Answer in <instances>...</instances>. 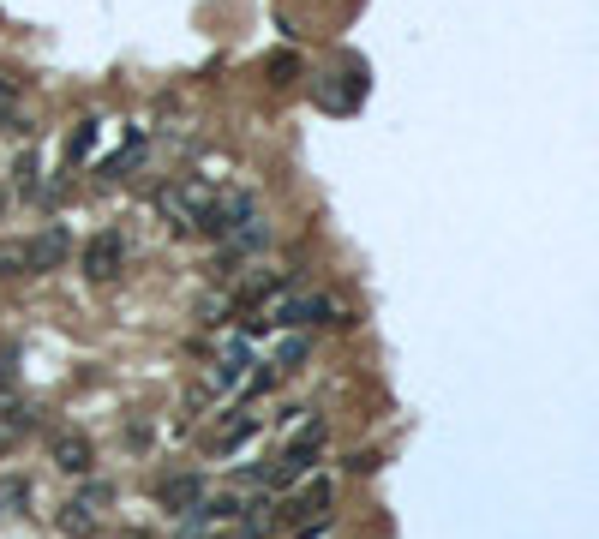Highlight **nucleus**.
Wrapping results in <instances>:
<instances>
[{
	"label": "nucleus",
	"mask_w": 599,
	"mask_h": 539,
	"mask_svg": "<svg viewBox=\"0 0 599 539\" xmlns=\"http://www.w3.org/2000/svg\"><path fill=\"white\" fill-rule=\"evenodd\" d=\"M264 306V324H282V330H300V324H348L324 294H300V288H276Z\"/></svg>",
	"instance_id": "f257e3e1"
},
{
	"label": "nucleus",
	"mask_w": 599,
	"mask_h": 539,
	"mask_svg": "<svg viewBox=\"0 0 599 539\" xmlns=\"http://www.w3.org/2000/svg\"><path fill=\"white\" fill-rule=\"evenodd\" d=\"M246 216H252V192L228 186V192H210V198H204V210L192 216V228H198V234H210V240H222V234H234Z\"/></svg>",
	"instance_id": "f03ea898"
},
{
	"label": "nucleus",
	"mask_w": 599,
	"mask_h": 539,
	"mask_svg": "<svg viewBox=\"0 0 599 539\" xmlns=\"http://www.w3.org/2000/svg\"><path fill=\"white\" fill-rule=\"evenodd\" d=\"M318 450H324V420H312V426H306V432L288 444V456H282V462L264 474V486H270V492H282V486L306 480V474H312V462H318Z\"/></svg>",
	"instance_id": "7ed1b4c3"
},
{
	"label": "nucleus",
	"mask_w": 599,
	"mask_h": 539,
	"mask_svg": "<svg viewBox=\"0 0 599 539\" xmlns=\"http://www.w3.org/2000/svg\"><path fill=\"white\" fill-rule=\"evenodd\" d=\"M66 258H72V234H66V228H42V234L24 240V276H48V270H60Z\"/></svg>",
	"instance_id": "20e7f679"
},
{
	"label": "nucleus",
	"mask_w": 599,
	"mask_h": 539,
	"mask_svg": "<svg viewBox=\"0 0 599 539\" xmlns=\"http://www.w3.org/2000/svg\"><path fill=\"white\" fill-rule=\"evenodd\" d=\"M78 264H84V276H90V282H114V276L126 270V240L108 228V234H96V240L84 246V258H78Z\"/></svg>",
	"instance_id": "39448f33"
},
{
	"label": "nucleus",
	"mask_w": 599,
	"mask_h": 539,
	"mask_svg": "<svg viewBox=\"0 0 599 539\" xmlns=\"http://www.w3.org/2000/svg\"><path fill=\"white\" fill-rule=\"evenodd\" d=\"M48 456H54V468H60V474H72V480H84V474L96 468V450H90V438H84V432H54Z\"/></svg>",
	"instance_id": "423d86ee"
},
{
	"label": "nucleus",
	"mask_w": 599,
	"mask_h": 539,
	"mask_svg": "<svg viewBox=\"0 0 599 539\" xmlns=\"http://www.w3.org/2000/svg\"><path fill=\"white\" fill-rule=\"evenodd\" d=\"M198 498H204V480H198V474H174V480H162V486H156V504H162L168 516L198 510Z\"/></svg>",
	"instance_id": "0eeeda50"
},
{
	"label": "nucleus",
	"mask_w": 599,
	"mask_h": 539,
	"mask_svg": "<svg viewBox=\"0 0 599 539\" xmlns=\"http://www.w3.org/2000/svg\"><path fill=\"white\" fill-rule=\"evenodd\" d=\"M264 246H270V228H264L258 216H246L234 234H222V252H228V258H252V252H264Z\"/></svg>",
	"instance_id": "6e6552de"
},
{
	"label": "nucleus",
	"mask_w": 599,
	"mask_h": 539,
	"mask_svg": "<svg viewBox=\"0 0 599 539\" xmlns=\"http://www.w3.org/2000/svg\"><path fill=\"white\" fill-rule=\"evenodd\" d=\"M252 432H258V420H252V414H234V420H228V426H222L210 444H216V456H234V450H240Z\"/></svg>",
	"instance_id": "1a4fd4ad"
},
{
	"label": "nucleus",
	"mask_w": 599,
	"mask_h": 539,
	"mask_svg": "<svg viewBox=\"0 0 599 539\" xmlns=\"http://www.w3.org/2000/svg\"><path fill=\"white\" fill-rule=\"evenodd\" d=\"M240 510H246V504H240V498H228V492H222V498H198V516H204L210 528H234V522H240Z\"/></svg>",
	"instance_id": "9d476101"
},
{
	"label": "nucleus",
	"mask_w": 599,
	"mask_h": 539,
	"mask_svg": "<svg viewBox=\"0 0 599 539\" xmlns=\"http://www.w3.org/2000/svg\"><path fill=\"white\" fill-rule=\"evenodd\" d=\"M60 534H78V539H90V534H96V504L72 498V504L60 510Z\"/></svg>",
	"instance_id": "9b49d317"
},
{
	"label": "nucleus",
	"mask_w": 599,
	"mask_h": 539,
	"mask_svg": "<svg viewBox=\"0 0 599 539\" xmlns=\"http://www.w3.org/2000/svg\"><path fill=\"white\" fill-rule=\"evenodd\" d=\"M246 366H252V360H246V348H228V360L216 366V390H234V384L246 378Z\"/></svg>",
	"instance_id": "f8f14e48"
},
{
	"label": "nucleus",
	"mask_w": 599,
	"mask_h": 539,
	"mask_svg": "<svg viewBox=\"0 0 599 539\" xmlns=\"http://www.w3.org/2000/svg\"><path fill=\"white\" fill-rule=\"evenodd\" d=\"M264 72H270V84H294V78H300V54H294V48H282V54H270V66H264Z\"/></svg>",
	"instance_id": "ddd939ff"
},
{
	"label": "nucleus",
	"mask_w": 599,
	"mask_h": 539,
	"mask_svg": "<svg viewBox=\"0 0 599 539\" xmlns=\"http://www.w3.org/2000/svg\"><path fill=\"white\" fill-rule=\"evenodd\" d=\"M90 144H96V120H84V126L66 138V168H72V162H84V156H90Z\"/></svg>",
	"instance_id": "4468645a"
},
{
	"label": "nucleus",
	"mask_w": 599,
	"mask_h": 539,
	"mask_svg": "<svg viewBox=\"0 0 599 539\" xmlns=\"http://www.w3.org/2000/svg\"><path fill=\"white\" fill-rule=\"evenodd\" d=\"M294 366H306V336H288L276 348V372H294Z\"/></svg>",
	"instance_id": "2eb2a0df"
},
{
	"label": "nucleus",
	"mask_w": 599,
	"mask_h": 539,
	"mask_svg": "<svg viewBox=\"0 0 599 539\" xmlns=\"http://www.w3.org/2000/svg\"><path fill=\"white\" fill-rule=\"evenodd\" d=\"M18 504H30V480H24V474L0 480V510H18Z\"/></svg>",
	"instance_id": "dca6fc26"
},
{
	"label": "nucleus",
	"mask_w": 599,
	"mask_h": 539,
	"mask_svg": "<svg viewBox=\"0 0 599 539\" xmlns=\"http://www.w3.org/2000/svg\"><path fill=\"white\" fill-rule=\"evenodd\" d=\"M0 276H24V240H6V246H0Z\"/></svg>",
	"instance_id": "f3484780"
},
{
	"label": "nucleus",
	"mask_w": 599,
	"mask_h": 539,
	"mask_svg": "<svg viewBox=\"0 0 599 539\" xmlns=\"http://www.w3.org/2000/svg\"><path fill=\"white\" fill-rule=\"evenodd\" d=\"M240 539H264V534H252V528H246V534H240Z\"/></svg>",
	"instance_id": "a211bd4d"
},
{
	"label": "nucleus",
	"mask_w": 599,
	"mask_h": 539,
	"mask_svg": "<svg viewBox=\"0 0 599 539\" xmlns=\"http://www.w3.org/2000/svg\"><path fill=\"white\" fill-rule=\"evenodd\" d=\"M0 210H6V192H0Z\"/></svg>",
	"instance_id": "6ab92c4d"
}]
</instances>
